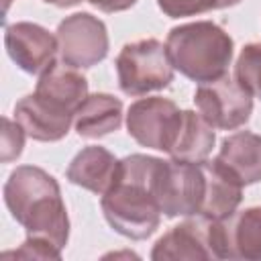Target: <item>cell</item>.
<instances>
[{
  "label": "cell",
  "mask_w": 261,
  "mask_h": 261,
  "mask_svg": "<svg viewBox=\"0 0 261 261\" xmlns=\"http://www.w3.org/2000/svg\"><path fill=\"white\" fill-rule=\"evenodd\" d=\"M173 63L167 47L157 39L126 43L116 55L118 86L126 96H145L173 82Z\"/></svg>",
  "instance_id": "277c9868"
},
{
  "label": "cell",
  "mask_w": 261,
  "mask_h": 261,
  "mask_svg": "<svg viewBox=\"0 0 261 261\" xmlns=\"http://www.w3.org/2000/svg\"><path fill=\"white\" fill-rule=\"evenodd\" d=\"M204 171V200L200 216L220 220L237 212L243 200V181L216 157L200 161Z\"/></svg>",
  "instance_id": "7c38bea8"
},
{
  "label": "cell",
  "mask_w": 261,
  "mask_h": 261,
  "mask_svg": "<svg viewBox=\"0 0 261 261\" xmlns=\"http://www.w3.org/2000/svg\"><path fill=\"white\" fill-rule=\"evenodd\" d=\"M214 141H216L214 126L200 112L184 110L181 124L173 141V147L169 149V155L171 159H177V161L200 163L210 155Z\"/></svg>",
  "instance_id": "ac0fdd59"
},
{
  "label": "cell",
  "mask_w": 261,
  "mask_h": 261,
  "mask_svg": "<svg viewBox=\"0 0 261 261\" xmlns=\"http://www.w3.org/2000/svg\"><path fill=\"white\" fill-rule=\"evenodd\" d=\"M43 2L53 4V6H59V8H67V6H73V4H77L82 0H43Z\"/></svg>",
  "instance_id": "603a6c76"
},
{
  "label": "cell",
  "mask_w": 261,
  "mask_h": 261,
  "mask_svg": "<svg viewBox=\"0 0 261 261\" xmlns=\"http://www.w3.org/2000/svg\"><path fill=\"white\" fill-rule=\"evenodd\" d=\"M10 2H14V0H2V8H4V14L8 12V6H10Z\"/></svg>",
  "instance_id": "d4e9b609"
},
{
  "label": "cell",
  "mask_w": 261,
  "mask_h": 261,
  "mask_svg": "<svg viewBox=\"0 0 261 261\" xmlns=\"http://www.w3.org/2000/svg\"><path fill=\"white\" fill-rule=\"evenodd\" d=\"M241 0H220V8H228V6H234L239 4Z\"/></svg>",
  "instance_id": "cb8c5ba5"
},
{
  "label": "cell",
  "mask_w": 261,
  "mask_h": 261,
  "mask_svg": "<svg viewBox=\"0 0 261 261\" xmlns=\"http://www.w3.org/2000/svg\"><path fill=\"white\" fill-rule=\"evenodd\" d=\"M116 165H118V159L108 149L100 145H90V147H84L71 159V163L67 165L65 177L71 184L102 196L114 179Z\"/></svg>",
  "instance_id": "9a60e30c"
},
{
  "label": "cell",
  "mask_w": 261,
  "mask_h": 261,
  "mask_svg": "<svg viewBox=\"0 0 261 261\" xmlns=\"http://www.w3.org/2000/svg\"><path fill=\"white\" fill-rule=\"evenodd\" d=\"M4 202L12 218L35 239L61 253L69 237V218L53 175L35 165L16 167L4 184Z\"/></svg>",
  "instance_id": "6da1fadb"
},
{
  "label": "cell",
  "mask_w": 261,
  "mask_h": 261,
  "mask_svg": "<svg viewBox=\"0 0 261 261\" xmlns=\"http://www.w3.org/2000/svg\"><path fill=\"white\" fill-rule=\"evenodd\" d=\"M55 37L61 61L77 69L100 63L108 53L106 24L90 12H75L65 16L57 27Z\"/></svg>",
  "instance_id": "ba28073f"
},
{
  "label": "cell",
  "mask_w": 261,
  "mask_h": 261,
  "mask_svg": "<svg viewBox=\"0 0 261 261\" xmlns=\"http://www.w3.org/2000/svg\"><path fill=\"white\" fill-rule=\"evenodd\" d=\"M14 118L22 124L29 137L35 141L53 143L67 135L73 114L41 98L37 92L20 98L14 104Z\"/></svg>",
  "instance_id": "4fadbf2b"
},
{
  "label": "cell",
  "mask_w": 261,
  "mask_h": 261,
  "mask_svg": "<svg viewBox=\"0 0 261 261\" xmlns=\"http://www.w3.org/2000/svg\"><path fill=\"white\" fill-rule=\"evenodd\" d=\"M4 45L10 59L31 75L47 71L59 51L57 37L35 22H14L6 27Z\"/></svg>",
  "instance_id": "30bf717a"
},
{
  "label": "cell",
  "mask_w": 261,
  "mask_h": 261,
  "mask_svg": "<svg viewBox=\"0 0 261 261\" xmlns=\"http://www.w3.org/2000/svg\"><path fill=\"white\" fill-rule=\"evenodd\" d=\"M155 198L161 214L194 216L200 214L204 200V171L200 163L192 161H159L155 173Z\"/></svg>",
  "instance_id": "5b68a950"
},
{
  "label": "cell",
  "mask_w": 261,
  "mask_h": 261,
  "mask_svg": "<svg viewBox=\"0 0 261 261\" xmlns=\"http://www.w3.org/2000/svg\"><path fill=\"white\" fill-rule=\"evenodd\" d=\"M157 6L171 18L194 16L220 8V0H157Z\"/></svg>",
  "instance_id": "44dd1931"
},
{
  "label": "cell",
  "mask_w": 261,
  "mask_h": 261,
  "mask_svg": "<svg viewBox=\"0 0 261 261\" xmlns=\"http://www.w3.org/2000/svg\"><path fill=\"white\" fill-rule=\"evenodd\" d=\"M24 135L27 130L22 128V124L14 118L10 120L8 116L2 118V143H0V151H2V161L4 163H10L14 161L20 153H22V147H24Z\"/></svg>",
  "instance_id": "ffe728a7"
},
{
  "label": "cell",
  "mask_w": 261,
  "mask_h": 261,
  "mask_svg": "<svg viewBox=\"0 0 261 261\" xmlns=\"http://www.w3.org/2000/svg\"><path fill=\"white\" fill-rule=\"evenodd\" d=\"M159 161L141 153L118 159L114 179L102 194L100 206L104 218L126 239H147L159 226L161 210L153 190Z\"/></svg>",
  "instance_id": "7a4b0ae2"
},
{
  "label": "cell",
  "mask_w": 261,
  "mask_h": 261,
  "mask_svg": "<svg viewBox=\"0 0 261 261\" xmlns=\"http://www.w3.org/2000/svg\"><path fill=\"white\" fill-rule=\"evenodd\" d=\"M35 92L51 104L75 114L80 104L88 98V80L73 65L53 63L39 75Z\"/></svg>",
  "instance_id": "5bb4252c"
},
{
  "label": "cell",
  "mask_w": 261,
  "mask_h": 261,
  "mask_svg": "<svg viewBox=\"0 0 261 261\" xmlns=\"http://www.w3.org/2000/svg\"><path fill=\"white\" fill-rule=\"evenodd\" d=\"M181 114L184 110L169 98H141L126 112V128L139 145L169 153L181 124Z\"/></svg>",
  "instance_id": "52a82bcc"
},
{
  "label": "cell",
  "mask_w": 261,
  "mask_h": 261,
  "mask_svg": "<svg viewBox=\"0 0 261 261\" xmlns=\"http://www.w3.org/2000/svg\"><path fill=\"white\" fill-rule=\"evenodd\" d=\"M216 159L224 163L243 186L255 184L261 179V137L249 130L232 133L222 141Z\"/></svg>",
  "instance_id": "e0dca14e"
},
{
  "label": "cell",
  "mask_w": 261,
  "mask_h": 261,
  "mask_svg": "<svg viewBox=\"0 0 261 261\" xmlns=\"http://www.w3.org/2000/svg\"><path fill=\"white\" fill-rule=\"evenodd\" d=\"M232 77L253 98H261V43H249L241 49Z\"/></svg>",
  "instance_id": "d6986e66"
},
{
  "label": "cell",
  "mask_w": 261,
  "mask_h": 261,
  "mask_svg": "<svg viewBox=\"0 0 261 261\" xmlns=\"http://www.w3.org/2000/svg\"><path fill=\"white\" fill-rule=\"evenodd\" d=\"M122 122V102L110 94H88L73 114V126L84 139H100Z\"/></svg>",
  "instance_id": "2e32d148"
},
{
  "label": "cell",
  "mask_w": 261,
  "mask_h": 261,
  "mask_svg": "<svg viewBox=\"0 0 261 261\" xmlns=\"http://www.w3.org/2000/svg\"><path fill=\"white\" fill-rule=\"evenodd\" d=\"M194 102L198 112L220 130H234L249 122L253 112V96L228 73L196 88Z\"/></svg>",
  "instance_id": "8992f818"
},
{
  "label": "cell",
  "mask_w": 261,
  "mask_h": 261,
  "mask_svg": "<svg viewBox=\"0 0 261 261\" xmlns=\"http://www.w3.org/2000/svg\"><path fill=\"white\" fill-rule=\"evenodd\" d=\"M151 259H214L210 247V218L194 214L171 226L155 243Z\"/></svg>",
  "instance_id": "8fae6325"
},
{
  "label": "cell",
  "mask_w": 261,
  "mask_h": 261,
  "mask_svg": "<svg viewBox=\"0 0 261 261\" xmlns=\"http://www.w3.org/2000/svg\"><path fill=\"white\" fill-rule=\"evenodd\" d=\"M210 247L214 259L261 261V206L210 220Z\"/></svg>",
  "instance_id": "9c48e42d"
},
{
  "label": "cell",
  "mask_w": 261,
  "mask_h": 261,
  "mask_svg": "<svg viewBox=\"0 0 261 261\" xmlns=\"http://www.w3.org/2000/svg\"><path fill=\"white\" fill-rule=\"evenodd\" d=\"M165 47L173 67L198 84L222 77L234 49L230 35L212 20L173 27L165 39Z\"/></svg>",
  "instance_id": "3957f363"
},
{
  "label": "cell",
  "mask_w": 261,
  "mask_h": 261,
  "mask_svg": "<svg viewBox=\"0 0 261 261\" xmlns=\"http://www.w3.org/2000/svg\"><path fill=\"white\" fill-rule=\"evenodd\" d=\"M88 2L102 12H120V10L130 8L137 0H88Z\"/></svg>",
  "instance_id": "7402d4cb"
}]
</instances>
